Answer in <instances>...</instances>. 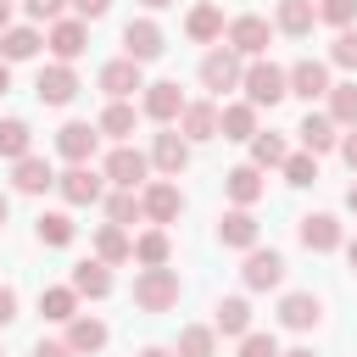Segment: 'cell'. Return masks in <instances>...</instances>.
<instances>
[{"label":"cell","mask_w":357,"mask_h":357,"mask_svg":"<svg viewBox=\"0 0 357 357\" xmlns=\"http://www.w3.org/2000/svg\"><path fill=\"white\" fill-rule=\"evenodd\" d=\"M139 357H178V351H167V346H145Z\"/></svg>","instance_id":"obj_51"},{"label":"cell","mask_w":357,"mask_h":357,"mask_svg":"<svg viewBox=\"0 0 357 357\" xmlns=\"http://www.w3.org/2000/svg\"><path fill=\"white\" fill-rule=\"evenodd\" d=\"M39 28H6L0 33V61H33L39 56Z\"/></svg>","instance_id":"obj_33"},{"label":"cell","mask_w":357,"mask_h":357,"mask_svg":"<svg viewBox=\"0 0 357 357\" xmlns=\"http://www.w3.org/2000/svg\"><path fill=\"white\" fill-rule=\"evenodd\" d=\"M33 95H39L45 106H67V100L78 95V73H73L67 61H50V67H39V78H33Z\"/></svg>","instance_id":"obj_12"},{"label":"cell","mask_w":357,"mask_h":357,"mask_svg":"<svg viewBox=\"0 0 357 357\" xmlns=\"http://www.w3.org/2000/svg\"><path fill=\"white\" fill-rule=\"evenodd\" d=\"M284 156H290V151H284L279 134H257V139H251V167L268 173V167H284Z\"/></svg>","instance_id":"obj_41"},{"label":"cell","mask_w":357,"mask_h":357,"mask_svg":"<svg viewBox=\"0 0 357 357\" xmlns=\"http://www.w3.org/2000/svg\"><path fill=\"white\" fill-rule=\"evenodd\" d=\"M139 218H145L139 190H112V195H106V223H117V229H123V223H139Z\"/></svg>","instance_id":"obj_36"},{"label":"cell","mask_w":357,"mask_h":357,"mask_svg":"<svg viewBox=\"0 0 357 357\" xmlns=\"http://www.w3.org/2000/svg\"><path fill=\"white\" fill-rule=\"evenodd\" d=\"M178 134H184L190 145L218 139V106H212V100H190V106H184V117H178Z\"/></svg>","instance_id":"obj_23"},{"label":"cell","mask_w":357,"mask_h":357,"mask_svg":"<svg viewBox=\"0 0 357 357\" xmlns=\"http://www.w3.org/2000/svg\"><path fill=\"white\" fill-rule=\"evenodd\" d=\"M33 357H78V351H73L67 340H39V346H33Z\"/></svg>","instance_id":"obj_48"},{"label":"cell","mask_w":357,"mask_h":357,"mask_svg":"<svg viewBox=\"0 0 357 357\" xmlns=\"http://www.w3.org/2000/svg\"><path fill=\"white\" fill-rule=\"evenodd\" d=\"M0 156H6V162L33 156V128H28L22 117H0Z\"/></svg>","instance_id":"obj_32"},{"label":"cell","mask_w":357,"mask_h":357,"mask_svg":"<svg viewBox=\"0 0 357 357\" xmlns=\"http://www.w3.org/2000/svg\"><path fill=\"white\" fill-rule=\"evenodd\" d=\"M223 33H229V50H234L240 61H262V50H268V39H273V22L245 11V17H234Z\"/></svg>","instance_id":"obj_3"},{"label":"cell","mask_w":357,"mask_h":357,"mask_svg":"<svg viewBox=\"0 0 357 357\" xmlns=\"http://www.w3.org/2000/svg\"><path fill=\"white\" fill-rule=\"evenodd\" d=\"M346 262H351V273H357V240H346Z\"/></svg>","instance_id":"obj_54"},{"label":"cell","mask_w":357,"mask_h":357,"mask_svg":"<svg viewBox=\"0 0 357 357\" xmlns=\"http://www.w3.org/2000/svg\"><path fill=\"white\" fill-rule=\"evenodd\" d=\"M218 134L223 139H257V106L251 100H234V106H218Z\"/></svg>","instance_id":"obj_26"},{"label":"cell","mask_w":357,"mask_h":357,"mask_svg":"<svg viewBox=\"0 0 357 357\" xmlns=\"http://www.w3.org/2000/svg\"><path fill=\"white\" fill-rule=\"evenodd\" d=\"M100 89H106L112 100H128L134 89H145V73H139V61H128V56L106 61V67H100Z\"/></svg>","instance_id":"obj_17"},{"label":"cell","mask_w":357,"mask_h":357,"mask_svg":"<svg viewBox=\"0 0 357 357\" xmlns=\"http://www.w3.org/2000/svg\"><path fill=\"white\" fill-rule=\"evenodd\" d=\"M329 117H335V128H357V84L329 89Z\"/></svg>","instance_id":"obj_40"},{"label":"cell","mask_w":357,"mask_h":357,"mask_svg":"<svg viewBox=\"0 0 357 357\" xmlns=\"http://www.w3.org/2000/svg\"><path fill=\"white\" fill-rule=\"evenodd\" d=\"M240 357H284V351H279V340H273L268 329H251V335L240 340Z\"/></svg>","instance_id":"obj_44"},{"label":"cell","mask_w":357,"mask_h":357,"mask_svg":"<svg viewBox=\"0 0 357 357\" xmlns=\"http://www.w3.org/2000/svg\"><path fill=\"white\" fill-rule=\"evenodd\" d=\"M184 89L173 84V78H156V84H145V100H139V112L151 117V123H178L184 117Z\"/></svg>","instance_id":"obj_8"},{"label":"cell","mask_w":357,"mask_h":357,"mask_svg":"<svg viewBox=\"0 0 357 357\" xmlns=\"http://www.w3.org/2000/svg\"><path fill=\"white\" fill-rule=\"evenodd\" d=\"M106 340H112V329H106L100 318H89V312H78V318L67 324V346H73L78 357H89V351H100Z\"/></svg>","instance_id":"obj_30"},{"label":"cell","mask_w":357,"mask_h":357,"mask_svg":"<svg viewBox=\"0 0 357 357\" xmlns=\"http://www.w3.org/2000/svg\"><path fill=\"white\" fill-rule=\"evenodd\" d=\"M262 190H268V178H262V167H251V162H240V167L223 173V195H229L234 206H257Z\"/></svg>","instance_id":"obj_15"},{"label":"cell","mask_w":357,"mask_h":357,"mask_svg":"<svg viewBox=\"0 0 357 357\" xmlns=\"http://www.w3.org/2000/svg\"><path fill=\"white\" fill-rule=\"evenodd\" d=\"M6 324H17V290L11 284H0V329Z\"/></svg>","instance_id":"obj_47"},{"label":"cell","mask_w":357,"mask_h":357,"mask_svg":"<svg viewBox=\"0 0 357 357\" xmlns=\"http://www.w3.org/2000/svg\"><path fill=\"white\" fill-rule=\"evenodd\" d=\"M11 89V61H0V95Z\"/></svg>","instance_id":"obj_50"},{"label":"cell","mask_w":357,"mask_h":357,"mask_svg":"<svg viewBox=\"0 0 357 357\" xmlns=\"http://www.w3.org/2000/svg\"><path fill=\"white\" fill-rule=\"evenodd\" d=\"M240 78H245V61H240L229 45H218V50H206V56H201V84H206L212 95L240 89Z\"/></svg>","instance_id":"obj_4"},{"label":"cell","mask_w":357,"mask_h":357,"mask_svg":"<svg viewBox=\"0 0 357 357\" xmlns=\"http://www.w3.org/2000/svg\"><path fill=\"white\" fill-rule=\"evenodd\" d=\"M106 184L112 190H139L145 184V173H151V156L145 151H134V145H112V156H106Z\"/></svg>","instance_id":"obj_5"},{"label":"cell","mask_w":357,"mask_h":357,"mask_svg":"<svg viewBox=\"0 0 357 357\" xmlns=\"http://www.w3.org/2000/svg\"><path fill=\"white\" fill-rule=\"evenodd\" d=\"M78 296H89V301H100V296H112V268L100 262V257H89V262H78L73 268V279H67Z\"/></svg>","instance_id":"obj_29"},{"label":"cell","mask_w":357,"mask_h":357,"mask_svg":"<svg viewBox=\"0 0 357 357\" xmlns=\"http://www.w3.org/2000/svg\"><path fill=\"white\" fill-rule=\"evenodd\" d=\"M61 6H67V0H22V11H28L33 22H61Z\"/></svg>","instance_id":"obj_45"},{"label":"cell","mask_w":357,"mask_h":357,"mask_svg":"<svg viewBox=\"0 0 357 357\" xmlns=\"http://www.w3.org/2000/svg\"><path fill=\"white\" fill-rule=\"evenodd\" d=\"M279 173H284V184H296V190H307V184H318V156H312V151H290Z\"/></svg>","instance_id":"obj_39"},{"label":"cell","mask_w":357,"mask_h":357,"mask_svg":"<svg viewBox=\"0 0 357 357\" xmlns=\"http://www.w3.org/2000/svg\"><path fill=\"white\" fill-rule=\"evenodd\" d=\"M312 22H318V6H312V0H279V6H273V28L290 33V39H307Z\"/></svg>","instance_id":"obj_25"},{"label":"cell","mask_w":357,"mask_h":357,"mask_svg":"<svg viewBox=\"0 0 357 357\" xmlns=\"http://www.w3.org/2000/svg\"><path fill=\"white\" fill-rule=\"evenodd\" d=\"M139 6H145V11H162V6H173V0H139Z\"/></svg>","instance_id":"obj_56"},{"label":"cell","mask_w":357,"mask_h":357,"mask_svg":"<svg viewBox=\"0 0 357 357\" xmlns=\"http://www.w3.org/2000/svg\"><path fill=\"white\" fill-rule=\"evenodd\" d=\"M162 50H167V33H162L151 17H134V22L123 28V56H128V61L145 67V61H156Z\"/></svg>","instance_id":"obj_7"},{"label":"cell","mask_w":357,"mask_h":357,"mask_svg":"<svg viewBox=\"0 0 357 357\" xmlns=\"http://www.w3.org/2000/svg\"><path fill=\"white\" fill-rule=\"evenodd\" d=\"M240 279H245V290H279V284H284V257L257 245V251H245Z\"/></svg>","instance_id":"obj_11"},{"label":"cell","mask_w":357,"mask_h":357,"mask_svg":"<svg viewBox=\"0 0 357 357\" xmlns=\"http://www.w3.org/2000/svg\"><path fill=\"white\" fill-rule=\"evenodd\" d=\"M151 167L167 173V178H178V173L190 167V139H184V134H156V139H151Z\"/></svg>","instance_id":"obj_20"},{"label":"cell","mask_w":357,"mask_h":357,"mask_svg":"<svg viewBox=\"0 0 357 357\" xmlns=\"http://www.w3.org/2000/svg\"><path fill=\"white\" fill-rule=\"evenodd\" d=\"M56 190H61V201H67V206H95V201L106 195V173H95V167L84 162V167L56 173Z\"/></svg>","instance_id":"obj_6"},{"label":"cell","mask_w":357,"mask_h":357,"mask_svg":"<svg viewBox=\"0 0 357 357\" xmlns=\"http://www.w3.org/2000/svg\"><path fill=\"white\" fill-rule=\"evenodd\" d=\"M212 329L229 335V340H245V335H251V301H245V296H223L218 312H212Z\"/></svg>","instance_id":"obj_24"},{"label":"cell","mask_w":357,"mask_h":357,"mask_svg":"<svg viewBox=\"0 0 357 357\" xmlns=\"http://www.w3.org/2000/svg\"><path fill=\"white\" fill-rule=\"evenodd\" d=\"M318 318H324V301H318L312 290L279 296V324H284V329H318Z\"/></svg>","instance_id":"obj_16"},{"label":"cell","mask_w":357,"mask_h":357,"mask_svg":"<svg viewBox=\"0 0 357 357\" xmlns=\"http://www.w3.org/2000/svg\"><path fill=\"white\" fill-rule=\"evenodd\" d=\"M178 357H212L218 351V329H206V324H190V329H178V346H173Z\"/></svg>","instance_id":"obj_38"},{"label":"cell","mask_w":357,"mask_h":357,"mask_svg":"<svg viewBox=\"0 0 357 357\" xmlns=\"http://www.w3.org/2000/svg\"><path fill=\"white\" fill-rule=\"evenodd\" d=\"M167 257H173L167 229H145V234L134 240V262H139V268H167Z\"/></svg>","instance_id":"obj_35"},{"label":"cell","mask_w":357,"mask_h":357,"mask_svg":"<svg viewBox=\"0 0 357 357\" xmlns=\"http://www.w3.org/2000/svg\"><path fill=\"white\" fill-rule=\"evenodd\" d=\"M296 134H301V151H312V156L340 151V128H335V117H329V112H307Z\"/></svg>","instance_id":"obj_19"},{"label":"cell","mask_w":357,"mask_h":357,"mask_svg":"<svg viewBox=\"0 0 357 357\" xmlns=\"http://www.w3.org/2000/svg\"><path fill=\"white\" fill-rule=\"evenodd\" d=\"M240 89H245V100L262 112V106H279V100L290 95V73H284V67H273V61L262 56V61H245V78H240Z\"/></svg>","instance_id":"obj_2"},{"label":"cell","mask_w":357,"mask_h":357,"mask_svg":"<svg viewBox=\"0 0 357 357\" xmlns=\"http://www.w3.org/2000/svg\"><path fill=\"white\" fill-rule=\"evenodd\" d=\"M329 61H335V67H357V28H340V33H335Z\"/></svg>","instance_id":"obj_43"},{"label":"cell","mask_w":357,"mask_h":357,"mask_svg":"<svg viewBox=\"0 0 357 357\" xmlns=\"http://www.w3.org/2000/svg\"><path fill=\"white\" fill-rule=\"evenodd\" d=\"M95 257H100L106 268H117V262H134V240H128V229H117V223H100V229H95Z\"/></svg>","instance_id":"obj_28"},{"label":"cell","mask_w":357,"mask_h":357,"mask_svg":"<svg viewBox=\"0 0 357 357\" xmlns=\"http://www.w3.org/2000/svg\"><path fill=\"white\" fill-rule=\"evenodd\" d=\"M11 28V0H0V33Z\"/></svg>","instance_id":"obj_52"},{"label":"cell","mask_w":357,"mask_h":357,"mask_svg":"<svg viewBox=\"0 0 357 357\" xmlns=\"http://www.w3.org/2000/svg\"><path fill=\"white\" fill-rule=\"evenodd\" d=\"M318 22H329V28H351V22H357V0H318Z\"/></svg>","instance_id":"obj_42"},{"label":"cell","mask_w":357,"mask_h":357,"mask_svg":"<svg viewBox=\"0 0 357 357\" xmlns=\"http://www.w3.org/2000/svg\"><path fill=\"white\" fill-rule=\"evenodd\" d=\"M95 145H100V128L95 123H61L56 128V156H67L73 167H84L95 156Z\"/></svg>","instance_id":"obj_13"},{"label":"cell","mask_w":357,"mask_h":357,"mask_svg":"<svg viewBox=\"0 0 357 357\" xmlns=\"http://www.w3.org/2000/svg\"><path fill=\"white\" fill-rule=\"evenodd\" d=\"M346 206H351V212H357V178H351V184H346Z\"/></svg>","instance_id":"obj_53"},{"label":"cell","mask_w":357,"mask_h":357,"mask_svg":"<svg viewBox=\"0 0 357 357\" xmlns=\"http://www.w3.org/2000/svg\"><path fill=\"white\" fill-rule=\"evenodd\" d=\"M67 6H73V17H78V22H100V17L112 11V0H67Z\"/></svg>","instance_id":"obj_46"},{"label":"cell","mask_w":357,"mask_h":357,"mask_svg":"<svg viewBox=\"0 0 357 357\" xmlns=\"http://www.w3.org/2000/svg\"><path fill=\"white\" fill-rule=\"evenodd\" d=\"M284 357H318V351H312V346H290Z\"/></svg>","instance_id":"obj_55"},{"label":"cell","mask_w":357,"mask_h":357,"mask_svg":"<svg viewBox=\"0 0 357 357\" xmlns=\"http://www.w3.org/2000/svg\"><path fill=\"white\" fill-rule=\"evenodd\" d=\"M134 123H139V112H134L128 100H112V106L100 112V123H95V128H100L106 139H117V145H123V139L134 134Z\"/></svg>","instance_id":"obj_34"},{"label":"cell","mask_w":357,"mask_h":357,"mask_svg":"<svg viewBox=\"0 0 357 357\" xmlns=\"http://www.w3.org/2000/svg\"><path fill=\"white\" fill-rule=\"evenodd\" d=\"M6 218H11V201H6V195H0V229H6Z\"/></svg>","instance_id":"obj_57"},{"label":"cell","mask_w":357,"mask_h":357,"mask_svg":"<svg viewBox=\"0 0 357 357\" xmlns=\"http://www.w3.org/2000/svg\"><path fill=\"white\" fill-rule=\"evenodd\" d=\"M290 73V95H301V100H318V95H329L335 84H329V67L324 61H312V56H301L296 67H284Z\"/></svg>","instance_id":"obj_18"},{"label":"cell","mask_w":357,"mask_h":357,"mask_svg":"<svg viewBox=\"0 0 357 357\" xmlns=\"http://www.w3.org/2000/svg\"><path fill=\"white\" fill-rule=\"evenodd\" d=\"M11 190H17V195H45V190H56L50 162H45V156H22V162H11Z\"/></svg>","instance_id":"obj_21"},{"label":"cell","mask_w":357,"mask_h":357,"mask_svg":"<svg viewBox=\"0 0 357 357\" xmlns=\"http://www.w3.org/2000/svg\"><path fill=\"white\" fill-rule=\"evenodd\" d=\"M218 240H223L229 251H257V218H251V206L223 212V218H218Z\"/></svg>","instance_id":"obj_22"},{"label":"cell","mask_w":357,"mask_h":357,"mask_svg":"<svg viewBox=\"0 0 357 357\" xmlns=\"http://www.w3.org/2000/svg\"><path fill=\"white\" fill-rule=\"evenodd\" d=\"M139 206H145V218H151V223H173V218L184 212V195H178V184H173V178H156V184H145V190H139Z\"/></svg>","instance_id":"obj_14"},{"label":"cell","mask_w":357,"mask_h":357,"mask_svg":"<svg viewBox=\"0 0 357 357\" xmlns=\"http://www.w3.org/2000/svg\"><path fill=\"white\" fill-rule=\"evenodd\" d=\"M45 45H50V56L56 61H78L84 56V45H89V22H78V17H61V22H50L45 28Z\"/></svg>","instance_id":"obj_9"},{"label":"cell","mask_w":357,"mask_h":357,"mask_svg":"<svg viewBox=\"0 0 357 357\" xmlns=\"http://www.w3.org/2000/svg\"><path fill=\"white\" fill-rule=\"evenodd\" d=\"M0 357H6V351H0Z\"/></svg>","instance_id":"obj_58"},{"label":"cell","mask_w":357,"mask_h":357,"mask_svg":"<svg viewBox=\"0 0 357 357\" xmlns=\"http://www.w3.org/2000/svg\"><path fill=\"white\" fill-rule=\"evenodd\" d=\"M296 234H301L307 251H340V245H346V229H340L335 212H307V218L296 223Z\"/></svg>","instance_id":"obj_10"},{"label":"cell","mask_w":357,"mask_h":357,"mask_svg":"<svg viewBox=\"0 0 357 357\" xmlns=\"http://www.w3.org/2000/svg\"><path fill=\"white\" fill-rule=\"evenodd\" d=\"M33 234H39V245H73V218L67 212H39V223H33Z\"/></svg>","instance_id":"obj_37"},{"label":"cell","mask_w":357,"mask_h":357,"mask_svg":"<svg viewBox=\"0 0 357 357\" xmlns=\"http://www.w3.org/2000/svg\"><path fill=\"white\" fill-rule=\"evenodd\" d=\"M184 284H178V268H139L134 273V307L139 312H167L178 307Z\"/></svg>","instance_id":"obj_1"},{"label":"cell","mask_w":357,"mask_h":357,"mask_svg":"<svg viewBox=\"0 0 357 357\" xmlns=\"http://www.w3.org/2000/svg\"><path fill=\"white\" fill-rule=\"evenodd\" d=\"M184 33H190L195 45H212V39H223V6H212V0L190 6V17H184Z\"/></svg>","instance_id":"obj_27"},{"label":"cell","mask_w":357,"mask_h":357,"mask_svg":"<svg viewBox=\"0 0 357 357\" xmlns=\"http://www.w3.org/2000/svg\"><path fill=\"white\" fill-rule=\"evenodd\" d=\"M39 312H45L50 324H73V318H78V290H73V284H50V290H39Z\"/></svg>","instance_id":"obj_31"},{"label":"cell","mask_w":357,"mask_h":357,"mask_svg":"<svg viewBox=\"0 0 357 357\" xmlns=\"http://www.w3.org/2000/svg\"><path fill=\"white\" fill-rule=\"evenodd\" d=\"M340 162L357 173V128H351V134H340Z\"/></svg>","instance_id":"obj_49"}]
</instances>
